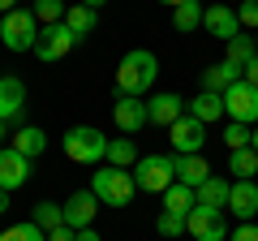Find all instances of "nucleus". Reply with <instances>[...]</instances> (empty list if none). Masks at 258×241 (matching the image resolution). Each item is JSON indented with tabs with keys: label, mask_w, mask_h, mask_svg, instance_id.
I'll return each instance as SVG.
<instances>
[{
	"label": "nucleus",
	"mask_w": 258,
	"mask_h": 241,
	"mask_svg": "<svg viewBox=\"0 0 258 241\" xmlns=\"http://www.w3.org/2000/svg\"><path fill=\"white\" fill-rule=\"evenodd\" d=\"M241 5H245V0H241Z\"/></svg>",
	"instance_id": "obj_45"
},
{
	"label": "nucleus",
	"mask_w": 258,
	"mask_h": 241,
	"mask_svg": "<svg viewBox=\"0 0 258 241\" xmlns=\"http://www.w3.org/2000/svg\"><path fill=\"white\" fill-rule=\"evenodd\" d=\"M30 181V159L13 147H0V190H22Z\"/></svg>",
	"instance_id": "obj_13"
},
{
	"label": "nucleus",
	"mask_w": 258,
	"mask_h": 241,
	"mask_svg": "<svg viewBox=\"0 0 258 241\" xmlns=\"http://www.w3.org/2000/svg\"><path fill=\"white\" fill-rule=\"evenodd\" d=\"M155 228H159V237H181V232H185V215L164 211V215L155 220Z\"/></svg>",
	"instance_id": "obj_32"
},
{
	"label": "nucleus",
	"mask_w": 258,
	"mask_h": 241,
	"mask_svg": "<svg viewBox=\"0 0 258 241\" xmlns=\"http://www.w3.org/2000/svg\"><path fill=\"white\" fill-rule=\"evenodd\" d=\"M30 220H35L43 232H52V228H60V224H64V207L43 198V203H35V215H30Z\"/></svg>",
	"instance_id": "obj_28"
},
{
	"label": "nucleus",
	"mask_w": 258,
	"mask_h": 241,
	"mask_svg": "<svg viewBox=\"0 0 258 241\" xmlns=\"http://www.w3.org/2000/svg\"><path fill=\"white\" fill-rule=\"evenodd\" d=\"M172 168H176V181H181V186H194V190L203 186L207 176H215L203 155H172Z\"/></svg>",
	"instance_id": "obj_18"
},
{
	"label": "nucleus",
	"mask_w": 258,
	"mask_h": 241,
	"mask_svg": "<svg viewBox=\"0 0 258 241\" xmlns=\"http://www.w3.org/2000/svg\"><path fill=\"white\" fill-rule=\"evenodd\" d=\"M185 232L194 241H228V224H224V211L215 207H194L185 215Z\"/></svg>",
	"instance_id": "obj_8"
},
{
	"label": "nucleus",
	"mask_w": 258,
	"mask_h": 241,
	"mask_svg": "<svg viewBox=\"0 0 258 241\" xmlns=\"http://www.w3.org/2000/svg\"><path fill=\"white\" fill-rule=\"evenodd\" d=\"M224 47H228V56H224V61H232V65H241V69H245L249 61L258 56V47H254V35H232Z\"/></svg>",
	"instance_id": "obj_27"
},
{
	"label": "nucleus",
	"mask_w": 258,
	"mask_h": 241,
	"mask_svg": "<svg viewBox=\"0 0 258 241\" xmlns=\"http://www.w3.org/2000/svg\"><path fill=\"white\" fill-rule=\"evenodd\" d=\"M228 194H232V181H224V176H207L203 186H198V207L228 211Z\"/></svg>",
	"instance_id": "obj_20"
},
{
	"label": "nucleus",
	"mask_w": 258,
	"mask_h": 241,
	"mask_svg": "<svg viewBox=\"0 0 258 241\" xmlns=\"http://www.w3.org/2000/svg\"><path fill=\"white\" fill-rule=\"evenodd\" d=\"M22 108H26V82L13 74H0V120H22Z\"/></svg>",
	"instance_id": "obj_14"
},
{
	"label": "nucleus",
	"mask_w": 258,
	"mask_h": 241,
	"mask_svg": "<svg viewBox=\"0 0 258 241\" xmlns=\"http://www.w3.org/2000/svg\"><path fill=\"white\" fill-rule=\"evenodd\" d=\"M39 18V26H56V22H64V13H69V5L64 0H35V9H30Z\"/></svg>",
	"instance_id": "obj_29"
},
{
	"label": "nucleus",
	"mask_w": 258,
	"mask_h": 241,
	"mask_svg": "<svg viewBox=\"0 0 258 241\" xmlns=\"http://www.w3.org/2000/svg\"><path fill=\"white\" fill-rule=\"evenodd\" d=\"M9 211V190H0V215Z\"/></svg>",
	"instance_id": "obj_39"
},
{
	"label": "nucleus",
	"mask_w": 258,
	"mask_h": 241,
	"mask_svg": "<svg viewBox=\"0 0 258 241\" xmlns=\"http://www.w3.org/2000/svg\"><path fill=\"white\" fill-rule=\"evenodd\" d=\"M224 112L232 120H241V125H258V86H249L245 78L237 86H228L224 91Z\"/></svg>",
	"instance_id": "obj_9"
},
{
	"label": "nucleus",
	"mask_w": 258,
	"mask_h": 241,
	"mask_svg": "<svg viewBox=\"0 0 258 241\" xmlns=\"http://www.w3.org/2000/svg\"><path fill=\"white\" fill-rule=\"evenodd\" d=\"M78 43H82V39H78L74 30L64 26V22H56V26H43V30H39L35 56H39V61H43V65H52V61H64V56L74 52Z\"/></svg>",
	"instance_id": "obj_7"
},
{
	"label": "nucleus",
	"mask_w": 258,
	"mask_h": 241,
	"mask_svg": "<svg viewBox=\"0 0 258 241\" xmlns=\"http://www.w3.org/2000/svg\"><path fill=\"white\" fill-rule=\"evenodd\" d=\"M237 18H241V26H249V35H254L258 30V0H245V5L237 9Z\"/></svg>",
	"instance_id": "obj_33"
},
{
	"label": "nucleus",
	"mask_w": 258,
	"mask_h": 241,
	"mask_svg": "<svg viewBox=\"0 0 258 241\" xmlns=\"http://www.w3.org/2000/svg\"><path fill=\"white\" fill-rule=\"evenodd\" d=\"M64 26L74 30L78 39H86L95 26H99V9H91V5H69V13H64Z\"/></svg>",
	"instance_id": "obj_23"
},
{
	"label": "nucleus",
	"mask_w": 258,
	"mask_h": 241,
	"mask_svg": "<svg viewBox=\"0 0 258 241\" xmlns=\"http://www.w3.org/2000/svg\"><path fill=\"white\" fill-rule=\"evenodd\" d=\"M47 241H78V228L60 224V228H52V232H47Z\"/></svg>",
	"instance_id": "obj_35"
},
{
	"label": "nucleus",
	"mask_w": 258,
	"mask_h": 241,
	"mask_svg": "<svg viewBox=\"0 0 258 241\" xmlns=\"http://www.w3.org/2000/svg\"><path fill=\"white\" fill-rule=\"evenodd\" d=\"M203 30H211L215 39H224V43H228L232 35H241V18H237V9H224V5H211V9L203 13Z\"/></svg>",
	"instance_id": "obj_16"
},
{
	"label": "nucleus",
	"mask_w": 258,
	"mask_h": 241,
	"mask_svg": "<svg viewBox=\"0 0 258 241\" xmlns=\"http://www.w3.org/2000/svg\"><path fill=\"white\" fill-rule=\"evenodd\" d=\"M249 147H254V151H258V125H254V138H249Z\"/></svg>",
	"instance_id": "obj_42"
},
{
	"label": "nucleus",
	"mask_w": 258,
	"mask_h": 241,
	"mask_svg": "<svg viewBox=\"0 0 258 241\" xmlns=\"http://www.w3.org/2000/svg\"><path fill=\"white\" fill-rule=\"evenodd\" d=\"M185 112H189V99H181V95H172V91H159V95H147V116H151V125H172V120H181Z\"/></svg>",
	"instance_id": "obj_11"
},
{
	"label": "nucleus",
	"mask_w": 258,
	"mask_h": 241,
	"mask_svg": "<svg viewBox=\"0 0 258 241\" xmlns=\"http://www.w3.org/2000/svg\"><path fill=\"white\" fill-rule=\"evenodd\" d=\"M138 147H134V138H112L108 142V159L103 164H112V168H129L134 172V164H138Z\"/></svg>",
	"instance_id": "obj_25"
},
{
	"label": "nucleus",
	"mask_w": 258,
	"mask_h": 241,
	"mask_svg": "<svg viewBox=\"0 0 258 241\" xmlns=\"http://www.w3.org/2000/svg\"><path fill=\"white\" fill-rule=\"evenodd\" d=\"M228 241H258V224H254V220H245V224H237V228L228 232Z\"/></svg>",
	"instance_id": "obj_34"
},
{
	"label": "nucleus",
	"mask_w": 258,
	"mask_h": 241,
	"mask_svg": "<svg viewBox=\"0 0 258 241\" xmlns=\"http://www.w3.org/2000/svg\"><path fill=\"white\" fill-rule=\"evenodd\" d=\"M82 5H91V9H99V5H108V0H82Z\"/></svg>",
	"instance_id": "obj_41"
},
{
	"label": "nucleus",
	"mask_w": 258,
	"mask_h": 241,
	"mask_svg": "<svg viewBox=\"0 0 258 241\" xmlns=\"http://www.w3.org/2000/svg\"><path fill=\"white\" fill-rule=\"evenodd\" d=\"M228 172L237 176V181H254V172H258V151H254V147L228 151Z\"/></svg>",
	"instance_id": "obj_26"
},
{
	"label": "nucleus",
	"mask_w": 258,
	"mask_h": 241,
	"mask_svg": "<svg viewBox=\"0 0 258 241\" xmlns=\"http://www.w3.org/2000/svg\"><path fill=\"white\" fill-rule=\"evenodd\" d=\"M172 181H176L172 155H142L138 164H134V186H138L142 194H164Z\"/></svg>",
	"instance_id": "obj_5"
},
{
	"label": "nucleus",
	"mask_w": 258,
	"mask_h": 241,
	"mask_svg": "<svg viewBox=\"0 0 258 241\" xmlns=\"http://www.w3.org/2000/svg\"><path fill=\"white\" fill-rule=\"evenodd\" d=\"M254 47H258V30H254Z\"/></svg>",
	"instance_id": "obj_44"
},
{
	"label": "nucleus",
	"mask_w": 258,
	"mask_h": 241,
	"mask_svg": "<svg viewBox=\"0 0 258 241\" xmlns=\"http://www.w3.org/2000/svg\"><path fill=\"white\" fill-rule=\"evenodd\" d=\"M39 18L30 9H13V13H5L0 18V43L9 47V52H35V43H39Z\"/></svg>",
	"instance_id": "obj_4"
},
{
	"label": "nucleus",
	"mask_w": 258,
	"mask_h": 241,
	"mask_svg": "<svg viewBox=\"0 0 258 241\" xmlns=\"http://www.w3.org/2000/svg\"><path fill=\"white\" fill-rule=\"evenodd\" d=\"M159 78V61L155 52H147V47H134V52L120 56L116 74H112V82H116V95H134V99H147L151 86H155Z\"/></svg>",
	"instance_id": "obj_1"
},
{
	"label": "nucleus",
	"mask_w": 258,
	"mask_h": 241,
	"mask_svg": "<svg viewBox=\"0 0 258 241\" xmlns=\"http://www.w3.org/2000/svg\"><path fill=\"white\" fill-rule=\"evenodd\" d=\"M112 120H116L120 134H142L151 125L147 116V99H134V95H116V103H112Z\"/></svg>",
	"instance_id": "obj_10"
},
{
	"label": "nucleus",
	"mask_w": 258,
	"mask_h": 241,
	"mask_svg": "<svg viewBox=\"0 0 258 241\" xmlns=\"http://www.w3.org/2000/svg\"><path fill=\"white\" fill-rule=\"evenodd\" d=\"M18 9V0H0V18H5V13H13Z\"/></svg>",
	"instance_id": "obj_38"
},
{
	"label": "nucleus",
	"mask_w": 258,
	"mask_h": 241,
	"mask_svg": "<svg viewBox=\"0 0 258 241\" xmlns=\"http://www.w3.org/2000/svg\"><path fill=\"white\" fill-rule=\"evenodd\" d=\"M203 13H207L203 0H185L181 9H172V26L181 30V35H194V30L203 26Z\"/></svg>",
	"instance_id": "obj_24"
},
{
	"label": "nucleus",
	"mask_w": 258,
	"mask_h": 241,
	"mask_svg": "<svg viewBox=\"0 0 258 241\" xmlns=\"http://www.w3.org/2000/svg\"><path fill=\"white\" fill-rule=\"evenodd\" d=\"M5 134H9V120H0V138H5Z\"/></svg>",
	"instance_id": "obj_43"
},
{
	"label": "nucleus",
	"mask_w": 258,
	"mask_h": 241,
	"mask_svg": "<svg viewBox=\"0 0 258 241\" xmlns=\"http://www.w3.org/2000/svg\"><path fill=\"white\" fill-rule=\"evenodd\" d=\"M60 207H64V224H69V228H91L95 211H99V198H95V190L86 186V190H74Z\"/></svg>",
	"instance_id": "obj_12"
},
{
	"label": "nucleus",
	"mask_w": 258,
	"mask_h": 241,
	"mask_svg": "<svg viewBox=\"0 0 258 241\" xmlns=\"http://www.w3.org/2000/svg\"><path fill=\"white\" fill-rule=\"evenodd\" d=\"M241 78H245V69H241V65H232V61H220V65H207V69H203V91L224 95L228 86H237Z\"/></svg>",
	"instance_id": "obj_17"
},
{
	"label": "nucleus",
	"mask_w": 258,
	"mask_h": 241,
	"mask_svg": "<svg viewBox=\"0 0 258 241\" xmlns=\"http://www.w3.org/2000/svg\"><path fill=\"white\" fill-rule=\"evenodd\" d=\"M228 211L237 215L241 224L258 215V181H232V194H228Z\"/></svg>",
	"instance_id": "obj_15"
},
{
	"label": "nucleus",
	"mask_w": 258,
	"mask_h": 241,
	"mask_svg": "<svg viewBox=\"0 0 258 241\" xmlns=\"http://www.w3.org/2000/svg\"><path fill=\"white\" fill-rule=\"evenodd\" d=\"M245 82H249V86H258V56L245 65Z\"/></svg>",
	"instance_id": "obj_36"
},
{
	"label": "nucleus",
	"mask_w": 258,
	"mask_h": 241,
	"mask_svg": "<svg viewBox=\"0 0 258 241\" xmlns=\"http://www.w3.org/2000/svg\"><path fill=\"white\" fill-rule=\"evenodd\" d=\"M168 142H172V155H203V147H207V125H203L198 116L185 112L181 120L168 125Z\"/></svg>",
	"instance_id": "obj_6"
},
{
	"label": "nucleus",
	"mask_w": 258,
	"mask_h": 241,
	"mask_svg": "<svg viewBox=\"0 0 258 241\" xmlns=\"http://www.w3.org/2000/svg\"><path fill=\"white\" fill-rule=\"evenodd\" d=\"M91 190H95V198H99L103 207H129L134 194H138L134 172H129V168H112V164H103L99 172H91Z\"/></svg>",
	"instance_id": "obj_2"
},
{
	"label": "nucleus",
	"mask_w": 258,
	"mask_h": 241,
	"mask_svg": "<svg viewBox=\"0 0 258 241\" xmlns=\"http://www.w3.org/2000/svg\"><path fill=\"white\" fill-rule=\"evenodd\" d=\"M78 241H103V237H99L95 228H78Z\"/></svg>",
	"instance_id": "obj_37"
},
{
	"label": "nucleus",
	"mask_w": 258,
	"mask_h": 241,
	"mask_svg": "<svg viewBox=\"0 0 258 241\" xmlns=\"http://www.w3.org/2000/svg\"><path fill=\"white\" fill-rule=\"evenodd\" d=\"M189 116H198L203 125H211V120H220V116H228L224 112V95H211V91H198L189 99Z\"/></svg>",
	"instance_id": "obj_22"
},
{
	"label": "nucleus",
	"mask_w": 258,
	"mask_h": 241,
	"mask_svg": "<svg viewBox=\"0 0 258 241\" xmlns=\"http://www.w3.org/2000/svg\"><path fill=\"white\" fill-rule=\"evenodd\" d=\"M108 142L112 138H103V130H95V125H74L60 138V147L74 164H103L108 159Z\"/></svg>",
	"instance_id": "obj_3"
},
{
	"label": "nucleus",
	"mask_w": 258,
	"mask_h": 241,
	"mask_svg": "<svg viewBox=\"0 0 258 241\" xmlns=\"http://www.w3.org/2000/svg\"><path fill=\"white\" fill-rule=\"evenodd\" d=\"M194 207H198V190H194V186L172 181V186L164 190V211H172V215H189Z\"/></svg>",
	"instance_id": "obj_21"
},
{
	"label": "nucleus",
	"mask_w": 258,
	"mask_h": 241,
	"mask_svg": "<svg viewBox=\"0 0 258 241\" xmlns=\"http://www.w3.org/2000/svg\"><path fill=\"white\" fill-rule=\"evenodd\" d=\"M249 138H254V130H249V125H241V120H228V130H224V147H228V151L249 147Z\"/></svg>",
	"instance_id": "obj_31"
},
{
	"label": "nucleus",
	"mask_w": 258,
	"mask_h": 241,
	"mask_svg": "<svg viewBox=\"0 0 258 241\" xmlns=\"http://www.w3.org/2000/svg\"><path fill=\"white\" fill-rule=\"evenodd\" d=\"M0 241H47V232L35 220H26V224H9V228L0 232Z\"/></svg>",
	"instance_id": "obj_30"
},
{
	"label": "nucleus",
	"mask_w": 258,
	"mask_h": 241,
	"mask_svg": "<svg viewBox=\"0 0 258 241\" xmlns=\"http://www.w3.org/2000/svg\"><path fill=\"white\" fill-rule=\"evenodd\" d=\"M9 147L22 151L26 159H35V155H43V151H47V134L39 130V125H18L13 138H9Z\"/></svg>",
	"instance_id": "obj_19"
},
{
	"label": "nucleus",
	"mask_w": 258,
	"mask_h": 241,
	"mask_svg": "<svg viewBox=\"0 0 258 241\" xmlns=\"http://www.w3.org/2000/svg\"><path fill=\"white\" fill-rule=\"evenodd\" d=\"M159 5H168V9H181V5H185V0H159Z\"/></svg>",
	"instance_id": "obj_40"
}]
</instances>
